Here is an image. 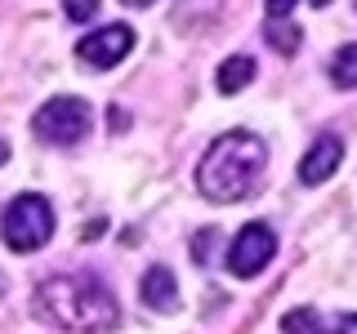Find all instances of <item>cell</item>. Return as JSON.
Masks as SVG:
<instances>
[{"label": "cell", "instance_id": "6da1fadb", "mask_svg": "<svg viewBox=\"0 0 357 334\" xmlns=\"http://www.w3.org/2000/svg\"><path fill=\"white\" fill-rule=\"evenodd\" d=\"M31 308H36L40 321H50V326H59V330H72V334H103L121 321L116 294L89 272L40 281Z\"/></svg>", "mask_w": 357, "mask_h": 334}, {"label": "cell", "instance_id": "7a4b0ae2", "mask_svg": "<svg viewBox=\"0 0 357 334\" xmlns=\"http://www.w3.org/2000/svg\"><path fill=\"white\" fill-rule=\"evenodd\" d=\"M268 165V148L264 138H255V134L245 129H232L215 138L206 148L197 165V187L206 200H219V205H232V200H245L255 192V183H259Z\"/></svg>", "mask_w": 357, "mask_h": 334}, {"label": "cell", "instance_id": "3957f363", "mask_svg": "<svg viewBox=\"0 0 357 334\" xmlns=\"http://www.w3.org/2000/svg\"><path fill=\"white\" fill-rule=\"evenodd\" d=\"M0 237H5V245L14 254L40 250V245L54 237V209H50V200L36 196V192L14 196V200H9V209H5V218H0Z\"/></svg>", "mask_w": 357, "mask_h": 334}, {"label": "cell", "instance_id": "277c9868", "mask_svg": "<svg viewBox=\"0 0 357 334\" xmlns=\"http://www.w3.org/2000/svg\"><path fill=\"white\" fill-rule=\"evenodd\" d=\"M31 134H36L40 143H50V148H72V143H81L89 134L85 98H72V94L50 98V103L36 111V120H31Z\"/></svg>", "mask_w": 357, "mask_h": 334}, {"label": "cell", "instance_id": "5b68a950", "mask_svg": "<svg viewBox=\"0 0 357 334\" xmlns=\"http://www.w3.org/2000/svg\"><path fill=\"white\" fill-rule=\"evenodd\" d=\"M277 254V237L268 223H245L237 232V241L228 245V272L232 276H255L259 267H268V259Z\"/></svg>", "mask_w": 357, "mask_h": 334}, {"label": "cell", "instance_id": "8992f818", "mask_svg": "<svg viewBox=\"0 0 357 334\" xmlns=\"http://www.w3.org/2000/svg\"><path fill=\"white\" fill-rule=\"evenodd\" d=\"M130 49H134V31L126 22H107V27L89 31V36L76 45V58L85 67H94V72H107V67H116Z\"/></svg>", "mask_w": 357, "mask_h": 334}, {"label": "cell", "instance_id": "52a82bcc", "mask_svg": "<svg viewBox=\"0 0 357 334\" xmlns=\"http://www.w3.org/2000/svg\"><path fill=\"white\" fill-rule=\"evenodd\" d=\"M340 161H344V143L335 138V134H321L308 148V156L299 161V183H326V178L340 170Z\"/></svg>", "mask_w": 357, "mask_h": 334}, {"label": "cell", "instance_id": "ba28073f", "mask_svg": "<svg viewBox=\"0 0 357 334\" xmlns=\"http://www.w3.org/2000/svg\"><path fill=\"white\" fill-rule=\"evenodd\" d=\"M143 303H148L152 312H178V303H183V299H178V285H174V272L170 267H148V272H143Z\"/></svg>", "mask_w": 357, "mask_h": 334}, {"label": "cell", "instance_id": "9c48e42d", "mask_svg": "<svg viewBox=\"0 0 357 334\" xmlns=\"http://www.w3.org/2000/svg\"><path fill=\"white\" fill-rule=\"evenodd\" d=\"M250 81H255V58H245V54H237V58H228L219 67V89L223 94H241Z\"/></svg>", "mask_w": 357, "mask_h": 334}, {"label": "cell", "instance_id": "30bf717a", "mask_svg": "<svg viewBox=\"0 0 357 334\" xmlns=\"http://www.w3.org/2000/svg\"><path fill=\"white\" fill-rule=\"evenodd\" d=\"M331 81L340 89H357V45H344L331 58Z\"/></svg>", "mask_w": 357, "mask_h": 334}, {"label": "cell", "instance_id": "8fae6325", "mask_svg": "<svg viewBox=\"0 0 357 334\" xmlns=\"http://www.w3.org/2000/svg\"><path fill=\"white\" fill-rule=\"evenodd\" d=\"M282 330H286V334H331V326H321V317H317V312H312V308L286 312Z\"/></svg>", "mask_w": 357, "mask_h": 334}, {"label": "cell", "instance_id": "7c38bea8", "mask_svg": "<svg viewBox=\"0 0 357 334\" xmlns=\"http://www.w3.org/2000/svg\"><path fill=\"white\" fill-rule=\"evenodd\" d=\"M268 40H273V49L295 54L299 49V27L295 22H268Z\"/></svg>", "mask_w": 357, "mask_h": 334}, {"label": "cell", "instance_id": "4fadbf2b", "mask_svg": "<svg viewBox=\"0 0 357 334\" xmlns=\"http://www.w3.org/2000/svg\"><path fill=\"white\" fill-rule=\"evenodd\" d=\"M63 14L72 18V22H89V18L98 14V5H94V0H67V9H63Z\"/></svg>", "mask_w": 357, "mask_h": 334}, {"label": "cell", "instance_id": "5bb4252c", "mask_svg": "<svg viewBox=\"0 0 357 334\" xmlns=\"http://www.w3.org/2000/svg\"><path fill=\"white\" fill-rule=\"evenodd\" d=\"M290 18V0H268V22H282Z\"/></svg>", "mask_w": 357, "mask_h": 334}, {"label": "cell", "instance_id": "9a60e30c", "mask_svg": "<svg viewBox=\"0 0 357 334\" xmlns=\"http://www.w3.org/2000/svg\"><path fill=\"white\" fill-rule=\"evenodd\" d=\"M331 330H335V334H357V312H344V317L335 321Z\"/></svg>", "mask_w": 357, "mask_h": 334}, {"label": "cell", "instance_id": "2e32d148", "mask_svg": "<svg viewBox=\"0 0 357 334\" xmlns=\"http://www.w3.org/2000/svg\"><path fill=\"white\" fill-rule=\"evenodd\" d=\"M107 125H112V134H116V129H126V125H130V120H126V116H121V111H116V107H112V111H107Z\"/></svg>", "mask_w": 357, "mask_h": 334}, {"label": "cell", "instance_id": "e0dca14e", "mask_svg": "<svg viewBox=\"0 0 357 334\" xmlns=\"http://www.w3.org/2000/svg\"><path fill=\"white\" fill-rule=\"evenodd\" d=\"M103 228H107V223H103V218H94V223H89V228H85V241H94V237H103Z\"/></svg>", "mask_w": 357, "mask_h": 334}, {"label": "cell", "instance_id": "ac0fdd59", "mask_svg": "<svg viewBox=\"0 0 357 334\" xmlns=\"http://www.w3.org/2000/svg\"><path fill=\"white\" fill-rule=\"evenodd\" d=\"M9 161V148H5V143H0V165H5Z\"/></svg>", "mask_w": 357, "mask_h": 334}, {"label": "cell", "instance_id": "d6986e66", "mask_svg": "<svg viewBox=\"0 0 357 334\" xmlns=\"http://www.w3.org/2000/svg\"><path fill=\"white\" fill-rule=\"evenodd\" d=\"M0 294H5V276H0Z\"/></svg>", "mask_w": 357, "mask_h": 334}]
</instances>
